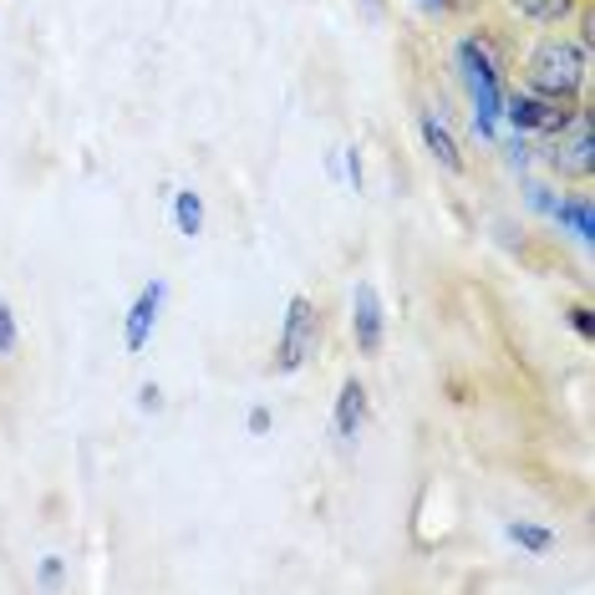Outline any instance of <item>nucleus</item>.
<instances>
[{"instance_id": "nucleus-1", "label": "nucleus", "mask_w": 595, "mask_h": 595, "mask_svg": "<svg viewBox=\"0 0 595 595\" xmlns=\"http://www.w3.org/2000/svg\"><path fill=\"white\" fill-rule=\"evenodd\" d=\"M585 82V57L571 41H545V47L529 51V87L539 97H565L571 102Z\"/></svg>"}, {"instance_id": "nucleus-2", "label": "nucleus", "mask_w": 595, "mask_h": 595, "mask_svg": "<svg viewBox=\"0 0 595 595\" xmlns=\"http://www.w3.org/2000/svg\"><path fill=\"white\" fill-rule=\"evenodd\" d=\"M458 61H464V72H468V92H474V128L484 132V138H494V122H499L504 112V97H499V72L488 67V57L478 51V41H464L458 47Z\"/></svg>"}, {"instance_id": "nucleus-3", "label": "nucleus", "mask_w": 595, "mask_h": 595, "mask_svg": "<svg viewBox=\"0 0 595 595\" xmlns=\"http://www.w3.org/2000/svg\"><path fill=\"white\" fill-rule=\"evenodd\" d=\"M549 163H555V173H565V179H591V173H595V132H591V112H575V118L555 132Z\"/></svg>"}, {"instance_id": "nucleus-4", "label": "nucleus", "mask_w": 595, "mask_h": 595, "mask_svg": "<svg viewBox=\"0 0 595 595\" xmlns=\"http://www.w3.org/2000/svg\"><path fill=\"white\" fill-rule=\"evenodd\" d=\"M310 351H316V306H310L306 296H296L290 300V316H286V331H280V346H275V367L296 371Z\"/></svg>"}, {"instance_id": "nucleus-5", "label": "nucleus", "mask_w": 595, "mask_h": 595, "mask_svg": "<svg viewBox=\"0 0 595 595\" xmlns=\"http://www.w3.org/2000/svg\"><path fill=\"white\" fill-rule=\"evenodd\" d=\"M571 118H575V108L565 97H545V102H539V97H519V92L509 97V122L519 132H559Z\"/></svg>"}, {"instance_id": "nucleus-6", "label": "nucleus", "mask_w": 595, "mask_h": 595, "mask_svg": "<svg viewBox=\"0 0 595 595\" xmlns=\"http://www.w3.org/2000/svg\"><path fill=\"white\" fill-rule=\"evenodd\" d=\"M351 331H357L361 351H377L381 346V300L371 286H357V296H351Z\"/></svg>"}, {"instance_id": "nucleus-7", "label": "nucleus", "mask_w": 595, "mask_h": 595, "mask_svg": "<svg viewBox=\"0 0 595 595\" xmlns=\"http://www.w3.org/2000/svg\"><path fill=\"white\" fill-rule=\"evenodd\" d=\"M158 306H163V286L153 280L128 310V351H143L148 346V331H153V321H158Z\"/></svg>"}, {"instance_id": "nucleus-8", "label": "nucleus", "mask_w": 595, "mask_h": 595, "mask_svg": "<svg viewBox=\"0 0 595 595\" xmlns=\"http://www.w3.org/2000/svg\"><path fill=\"white\" fill-rule=\"evenodd\" d=\"M361 417H367V387H361V381H341V397H336V433H341V438H357Z\"/></svg>"}, {"instance_id": "nucleus-9", "label": "nucleus", "mask_w": 595, "mask_h": 595, "mask_svg": "<svg viewBox=\"0 0 595 595\" xmlns=\"http://www.w3.org/2000/svg\"><path fill=\"white\" fill-rule=\"evenodd\" d=\"M417 128H423V143H428V153L438 158L448 173H458V168H464V153H458V143H453V132L443 128L433 112H423V122H417Z\"/></svg>"}, {"instance_id": "nucleus-10", "label": "nucleus", "mask_w": 595, "mask_h": 595, "mask_svg": "<svg viewBox=\"0 0 595 595\" xmlns=\"http://www.w3.org/2000/svg\"><path fill=\"white\" fill-rule=\"evenodd\" d=\"M173 219H179V235H199L204 229V204H199V194L194 189H184V194H173Z\"/></svg>"}, {"instance_id": "nucleus-11", "label": "nucleus", "mask_w": 595, "mask_h": 595, "mask_svg": "<svg viewBox=\"0 0 595 595\" xmlns=\"http://www.w3.org/2000/svg\"><path fill=\"white\" fill-rule=\"evenodd\" d=\"M529 21H539V26H555V21H565V16L575 11V0H514Z\"/></svg>"}, {"instance_id": "nucleus-12", "label": "nucleus", "mask_w": 595, "mask_h": 595, "mask_svg": "<svg viewBox=\"0 0 595 595\" xmlns=\"http://www.w3.org/2000/svg\"><path fill=\"white\" fill-rule=\"evenodd\" d=\"M559 225H575V235H581V245H591L595 239V219H591V204L585 199H571V204H559L555 209Z\"/></svg>"}, {"instance_id": "nucleus-13", "label": "nucleus", "mask_w": 595, "mask_h": 595, "mask_svg": "<svg viewBox=\"0 0 595 595\" xmlns=\"http://www.w3.org/2000/svg\"><path fill=\"white\" fill-rule=\"evenodd\" d=\"M509 539L524 549H535V555H545V549H555V535L549 529H539V524H509Z\"/></svg>"}, {"instance_id": "nucleus-14", "label": "nucleus", "mask_w": 595, "mask_h": 595, "mask_svg": "<svg viewBox=\"0 0 595 595\" xmlns=\"http://www.w3.org/2000/svg\"><path fill=\"white\" fill-rule=\"evenodd\" d=\"M16 351V316H11V306L0 300V357H11Z\"/></svg>"}, {"instance_id": "nucleus-15", "label": "nucleus", "mask_w": 595, "mask_h": 595, "mask_svg": "<svg viewBox=\"0 0 595 595\" xmlns=\"http://www.w3.org/2000/svg\"><path fill=\"white\" fill-rule=\"evenodd\" d=\"M571 321H575V331H581V336H595V316H591L585 306H575V310H571Z\"/></svg>"}, {"instance_id": "nucleus-16", "label": "nucleus", "mask_w": 595, "mask_h": 595, "mask_svg": "<svg viewBox=\"0 0 595 595\" xmlns=\"http://www.w3.org/2000/svg\"><path fill=\"white\" fill-rule=\"evenodd\" d=\"M250 433H270V413H265V407L250 413Z\"/></svg>"}, {"instance_id": "nucleus-17", "label": "nucleus", "mask_w": 595, "mask_h": 595, "mask_svg": "<svg viewBox=\"0 0 595 595\" xmlns=\"http://www.w3.org/2000/svg\"><path fill=\"white\" fill-rule=\"evenodd\" d=\"M138 403H143V407H158V403H163V393H158V387H153V381H148V387H143V393H138Z\"/></svg>"}, {"instance_id": "nucleus-18", "label": "nucleus", "mask_w": 595, "mask_h": 595, "mask_svg": "<svg viewBox=\"0 0 595 595\" xmlns=\"http://www.w3.org/2000/svg\"><path fill=\"white\" fill-rule=\"evenodd\" d=\"M346 168H351V184L361 189V158H357V148H351V158H346Z\"/></svg>"}, {"instance_id": "nucleus-19", "label": "nucleus", "mask_w": 595, "mask_h": 595, "mask_svg": "<svg viewBox=\"0 0 595 595\" xmlns=\"http://www.w3.org/2000/svg\"><path fill=\"white\" fill-rule=\"evenodd\" d=\"M448 6H458V11H474L478 0H448Z\"/></svg>"}, {"instance_id": "nucleus-20", "label": "nucleus", "mask_w": 595, "mask_h": 595, "mask_svg": "<svg viewBox=\"0 0 595 595\" xmlns=\"http://www.w3.org/2000/svg\"><path fill=\"white\" fill-rule=\"evenodd\" d=\"M423 6H428V11H443V6H448V0H423Z\"/></svg>"}, {"instance_id": "nucleus-21", "label": "nucleus", "mask_w": 595, "mask_h": 595, "mask_svg": "<svg viewBox=\"0 0 595 595\" xmlns=\"http://www.w3.org/2000/svg\"><path fill=\"white\" fill-rule=\"evenodd\" d=\"M367 11H371V16H381V0H367Z\"/></svg>"}]
</instances>
